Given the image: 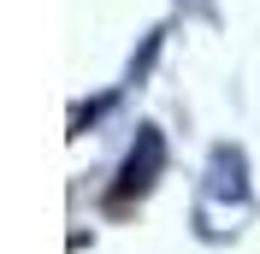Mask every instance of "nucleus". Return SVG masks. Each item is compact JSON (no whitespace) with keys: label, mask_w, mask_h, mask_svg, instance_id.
<instances>
[{"label":"nucleus","mask_w":260,"mask_h":254,"mask_svg":"<svg viewBox=\"0 0 260 254\" xmlns=\"http://www.w3.org/2000/svg\"><path fill=\"white\" fill-rule=\"evenodd\" d=\"M160 166H166L160 130H142V136H136V148L124 154V166H118V183L107 189V207H113V213H124L136 195H148V189H154V177H160Z\"/></svg>","instance_id":"f257e3e1"}]
</instances>
